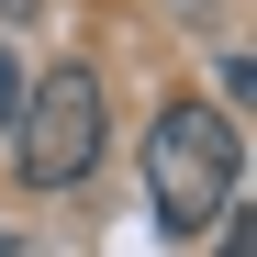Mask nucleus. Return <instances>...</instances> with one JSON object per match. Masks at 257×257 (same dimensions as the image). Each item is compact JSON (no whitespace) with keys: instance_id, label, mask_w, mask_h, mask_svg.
Instances as JSON below:
<instances>
[{"instance_id":"obj_1","label":"nucleus","mask_w":257,"mask_h":257,"mask_svg":"<svg viewBox=\"0 0 257 257\" xmlns=\"http://www.w3.org/2000/svg\"><path fill=\"white\" fill-rule=\"evenodd\" d=\"M235 123L212 112V101H168L157 112V135H146V201H157V224L168 235H212L224 224V201H235Z\"/></svg>"},{"instance_id":"obj_2","label":"nucleus","mask_w":257,"mask_h":257,"mask_svg":"<svg viewBox=\"0 0 257 257\" xmlns=\"http://www.w3.org/2000/svg\"><path fill=\"white\" fill-rule=\"evenodd\" d=\"M12 146H23V179H34V190L90 179V168H101V78H90V67H45V78H23Z\"/></svg>"},{"instance_id":"obj_3","label":"nucleus","mask_w":257,"mask_h":257,"mask_svg":"<svg viewBox=\"0 0 257 257\" xmlns=\"http://www.w3.org/2000/svg\"><path fill=\"white\" fill-rule=\"evenodd\" d=\"M12 112H23V56L0 45V135H12Z\"/></svg>"}]
</instances>
